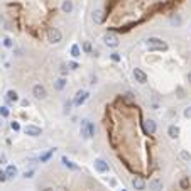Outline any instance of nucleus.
<instances>
[{
  "mask_svg": "<svg viewBox=\"0 0 191 191\" xmlns=\"http://www.w3.org/2000/svg\"><path fill=\"white\" fill-rule=\"evenodd\" d=\"M48 41L51 42V44H59V42L63 41L61 31H59L58 27H51V29L48 31Z\"/></svg>",
  "mask_w": 191,
  "mask_h": 191,
  "instance_id": "nucleus-3",
  "label": "nucleus"
},
{
  "mask_svg": "<svg viewBox=\"0 0 191 191\" xmlns=\"http://www.w3.org/2000/svg\"><path fill=\"white\" fill-rule=\"evenodd\" d=\"M68 68H70V70H73V71H74V70H78V68H80V64H78L76 61H71L70 64H68Z\"/></svg>",
  "mask_w": 191,
  "mask_h": 191,
  "instance_id": "nucleus-27",
  "label": "nucleus"
},
{
  "mask_svg": "<svg viewBox=\"0 0 191 191\" xmlns=\"http://www.w3.org/2000/svg\"><path fill=\"white\" fill-rule=\"evenodd\" d=\"M5 174H7V178H9V179H14V178L19 174V169H17V166H14V164H9L7 168H5Z\"/></svg>",
  "mask_w": 191,
  "mask_h": 191,
  "instance_id": "nucleus-12",
  "label": "nucleus"
},
{
  "mask_svg": "<svg viewBox=\"0 0 191 191\" xmlns=\"http://www.w3.org/2000/svg\"><path fill=\"white\" fill-rule=\"evenodd\" d=\"M188 81H189V83H191V71H189V73H188Z\"/></svg>",
  "mask_w": 191,
  "mask_h": 191,
  "instance_id": "nucleus-36",
  "label": "nucleus"
},
{
  "mask_svg": "<svg viewBox=\"0 0 191 191\" xmlns=\"http://www.w3.org/2000/svg\"><path fill=\"white\" fill-rule=\"evenodd\" d=\"M20 103H22V107H27V105H29V102H27V100H22Z\"/></svg>",
  "mask_w": 191,
  "mask_h": 191,
  "instance_id": "nucleus-35",
  "label": "nucleus"
},
{
  "mask_svg": "<svg viewBox=\"0 0 191 191\" xmlns=\"http://www.w3.org/2000/svg\"><path fill=\"white\" fill-rule=\"evenodd\" d=\"M181 157H183L184 161H188V162L191 161V154H189L188 151H183V152H181Z\"/></svg>",
  "mask_w": 191,
  "mask_h": 191,
  "instance_id": "nucleus-26",
  "label": "nucleus"
},
{
  "mask_svg": "<svg viewBox=\"0 0 191 191\" xmlns=\"http://www.w3.org/2000/svg\"><path fill=\"white\" fill-rule=\"evenodd\" d=\"M9 178H7V174H5V171H0V183H5Z\"/></svg>",
  "mask_w": 191,
  "mask_h": 191,
  "instance_id": "nucleus-29",
  "label": "nucleus"
},
{
  "mask_svg": "<svg viewBox=\"0 0 191 191\" xmlns=\"http://www.w3.org/2000/svg\"><path fill=\"white\" fill-rule=\"evenodd\" d=\"M184 117H186V118H191V107L184 108Z\"/></svg>",
  "mask_w": 191,
  "mask_h": 191,
  "instance_id": "nucleus-31",
  "label": "nucleus"
},
{
  "mask_svg": "<svg viewBox=\"0 0 191 191\" xmlns=\"http://www.w3.org/2000/svg\"><path fill=\"white\" fill-rule=\"evenodd\" d=\"M66 73H68V66H66V64H61V74L64 76Z\"/></svg>",
  "mask_w": 191,
  "mask_h": 191,
  "instance_id": "nucleus-33",
  "label": "nucleus"
},
{
  "mask_svg": "<svg viewBox=\"0 0 191 191\" xmlns=\"http://www.w3.org/2000/svg\"><path fill=\"white\" fill-rule=\"evenodd\" d=\"M132 186H134V189H137V191H144L146 189V181H144L142 178L135 176L132 179Z\"/></svg>",
  "mask_w": 191,
  "mask_h": 191,
  "instance_id": "nucleus-11",
  "label": "nucleus"
},
{
  "mask_svg": "<svg viewBox=\"0 0 191 191\" xmlns=\"http://www.w3.org/2000/svg\"><path fill=\"white\" fill-rule=\"evenodd\" d=\"M81 48H83V51L86 52V54H92L93 52V48H92V44H90L88 41H85L83 44H81Z\"/></svg>",
  "mask_w": 191,
  "mask_h": 191,
  "instance_id": "nucleus-22",
  "label": "nucleus"
},
{
  "mask_svg": "<svg viewBox=\"0 0 191 191\" xmlns=\"http://www.w3.org/2000/svg\"><path fill=\"white\" fill-rule=\"evenodd\" d=\"M4 46L5 48H12V41L10 39H4Z\"/></svg>",
  "mask_w": 191,
  "mask_h": 191,
  "instance_id": "nucleus-34",
  "label": "nucleus"
},
{
  "mask_svg": "<svg viewBox=\"0 0 191 191\" xmlns=\"http://www.w3.org/2000/svg\"><path fill=\"white\" fill-rule=\"evenodd\" d=\"M24 134H26V135H29V137H39L41 134H42V129H41V127H37V125L29 124V125H26V127H24Z\"/></svg>",
  "mask_w": 191,
  "mask_h": 191,
  "instance_id": "nucleus-5",
  "label": "nucleus"
},
{
  "mask_svg": "<svg viewBox=\"0 0 191 191\" xmlns=\"http://www.w3.org/2000/svg\"><path fill=\"white\" fill-rule=\"evenodd\" d=\"M81 135H83V139H92L95 135V125L90 120L81 122Z\"/></svg>",
  "mask_w": 191,
  "mask_h": 191,
  "instance_id": "nucleus-2",
  "label": "nucleus"
},
{
  "mask_svg": "<svg viewBox=\"0 0 191 191\" xmlns=\"http://www.w3.org/2000/svg\"><path fill=\"white\" fill-rule=\"evenodd\" d=\"M103 42H105V46H108V48H117L118 46V37L115 36V34H112V32H107L105 36H103Z\"/></svg>",
  "mask_w": 191,
  "mask_h": 191,
  "instance_id": "nucleus-7",
  "label": "nucleus"
},
{
  "mask_svg": "<svg viewBox=\"0 0 191 191\" xmlns=\"http://www.w3.org/2000/svg\"><path fill=\"white\" fill-rule=\"evenodd\" d=\"M71 105H73L71 102H66V103H64V114H70V112H71Z\"/></svg>",
  "mask_w": 191,
  "mask_h": 191,
  "instance_id": "nucleus-28",
  "label": "nucleus"
},
{
  "mask_svg": "<svg viewBox=\"0 0 191 191\" xmlns=\"http://www.w3.org/2000/svg\"><path fill=\"white\" fill-rule=\"evenodd\" d=\"M61 10H63V14H71V12L74 10V4H73V0H63V4H61Z\"/></svg>",
  "mask_w": 191,
  "mask_h": 191,
  "instance_id": "nucleus-10",
  "label": "nucleus"
},
{
  "mask_svg": "<svg viewBox=\"0 0 191 191\" xmlns=\"http://www.w3.org/2000/svg\"><path fill=\"white\" fill-rule=\"evenodd\" d=\"M32 95H34V98H36V100H46V98H48V90H46L44 85L37 83V85H34V86H32Z\"/></svg>",
  "mask_w": 191,
  "mask_h": 191,
  "instance_id": "nucleus-4",
  "label": "nucleus"
},
{
  "mask_svg": "<svg viewBox=\"0 0 191 191\" xmlns=\"http://www.w3.org/2000/svg\"><path fill=\"white\" fill-rule=\"evenodd\" d=\"M149 189L151 191H162V181L154 178V179L149 181Z\"/></svg>",
  "mask_w": 191,
  "mask_h": 191,
  "instance_id": "nucleus-13",
  "label": "nucleus"
},
{
  "mask_svg": "<svg viewBox=\"0 0 191 191\" xmlns=\"http://www.w3.org/2000/svg\"><path fill=\"white\" fill-rule=\"evenodd\" d=\"M68 85V80L64 76L58 78V80L54 81V90H58V92H61V90H64V86Z\"/></svg>",
  "mask_w": 191,
  "mask_h": 191,
  "instance_id": "nucleus-15",
  "label": "nucleus"
},
{
  "mask_svg": "<svg viewBox=\"0 0 191 191\" xmlns=\"http://www.w3.org/2000/svg\"><path fill=\"white\" fill-rule=\"evenodd\" d=\"M71 56H73V58H80V56H81V49H80V46H78V44L71 46Z\"/></svg>",
  "mask_w": 191,
  "mask_h": 191,
  "instance_id": "nucleus-20",
  "label": "nucleus"
},
{
  "mask_svg": "<svg viewBox=\"0 0 191 191\" xmlns=\"http://www.w3.org/2000/svg\"><path fill=\"white\" fill-rule=\"evenodd\" d=\"M92 19H93V22H95V24H102V22H103V12L100 10V9L93 10V14H92Z\"/></svg>",
  "mask_w": 191,
  "mask_h": 191,
  "instance_id": "nucleus-17",
  "label": "nucleus"
},
{
  "mask_svg": "<svg viewBox=\"0 0 191 191\" xmlns=\"http://www.w3.org/2000/svg\"><path fill=\"white\" fill-rule=\"evenodd\" d=\"M168 135H169V139H178L179 137V127L178 125H169L168 127Z\"/></svg>",
  "mask_w": 191,
  "mask_h": 191,
  "instance_id": "nucleus-14",
  "label": "nucleus"
},
{
  "mask_svg": "<svg viewBox=\"0 0 191 191\" xmlns=\"http://www.w3.org/2000/svg\"><path fill=\"white\" fill-rule=\"evenodd\" d=\"M7 100H10V102H19V95L15 90H9L7 92Z\"/></svg>",
  "mask_w": 191,
  "mask_h": 191,
  "instance_id": "nucleus-19",
  "label": "nucleus"
},
{
  "mask_svg": "<svg viewBox=\"0 0 191 191\" xmlns=\"http://www.w3.org/2000/svg\"><path fill=\"white\" fill-rule=\"evenodd\" d=\"M61 162H63V166H66V168H70V169H78L76 166H74V164H73V162H71L68 157H64V156L61 157Z\"/></svg>",
  "mask_w": 191,
  "mask_h": 191,
  "instance_id": "nucleus-21",
  "label": "nucleus"
},
{
  "mask_svg": "<svg viewBox=\"0 0 191 191\" xmlns=\"http://www.w3.org/2000/svg\"><path fill=\"white\" fill-rule=\"evenodd\" d=\"M10 129L14 130V132H19V130H20V125H19V122H10Z\"/></svg>",
  "mask_w": 191,
  "mask_h": 191,
  "instance_id": "nucleus-25",
  "label": "nucleus"
},
{
  "mask_svg": "<svg viewBox=\"0 0 191 191\" xmlns=\"http://www.w3.org/2000/svg\"><path fill=\"white\" fill-rule=\"evenodd\" d=\"M110 58H112V61H115V63H117V61H120V56H118V52H112V56H110Z\"/></svg>",
  "mask_w": 191,
  "mask_h": 191,
  "instance_id": "nucleus-30",
  "label": "nucleus"
},
{
  "mask_svg": "<svg viewBox=\"0 0 191 191\" xmlns=\"http://www.w3.org/2000/svg\"><path fill=\"white\" fill-rule=\"evenodd\" d=\"M93 166H95V169L98 171V173H108V171H110V166H108V162L103 161V159H95Z\"/></svg>",
  "mask_w": 191,
  "mask_h": 191,
  "instance_id": "nucleus-8",
  "label": "nucleus"
},
{
  "mask_svg": "<svg viewBox=\"0 0 191 191\" xmlns=\"http://www.w3.org/2000/svg\"><path fill=\"white\" fill-rule=\"evenodd\" d=\"M179 186H181V189H189V179L184 176L183 179L179 181Z\"/></svg>",
  "mask_w": 191,
  "mask_h": 191,
  "instance_id": "nucleus-23",
  "label": "nucleus"
},
{
  "mask_svg": "<svg viewBox=\"0 0 191 191\" xmlns=\"http://www.w3.org/2000/svg\"><path fill=\"white\" fill-rule=\"evenodd\" d=\"M10 115V112H9V108L7 107H0V117H9Z\"/></svg>",
  "mask_w": 191,
  "mask_h": 191,
  "instance_id": "nucleus-24",
  "label": "nucleus"
},
{
  "mask_svg": "<svg viewBox=\"0 0 191 191\" xmlns=\"http://www.w3.org/2000/svg\"><path fill=\"white\" fill-rule=\"evenodd\" d=\"M156 129H157V127H156V122H154V120H151V118H149V120H146V132L149 134V135L156 134Z\"/></svg>",
  "mask_w": 191,
  "mask_h": 191,
  "instance_id": "nucleus-16",
  "label": "nucleus"
},
{
  "mask_svg": "<svg viewBox=\"0 0 191 191\" xmlns=\"http://www.w3.org/2000/svg\"><path fill=\"white\" fill-rule=\"evenodd\" d=\"M54 152H56V149H49L48 152H44V154H41L39 161H41V162H48L49 159L52 157V154H54Z\"/></svg>",
  "mask_w": 191,
  "mask_h": 191,
  "instance_id": "nucleus-18",
  "label": "nucleus"
},
{
  "mask_svg": "<svg viewBox=\"0 0 191 191\" xmlns=\"http://www.w3.org/2000/svg\"><path fill=\"white\" fill-rule=\"evenodd\" d=\"M132 74H134V80L137 81V83H140V85H144V83H147V74L144 73L140 68H135V70L132 71Z\"/></svg>",
  "mask_w": 191,
  "mask_h": 191,
  "instance_id": "nucleus-9",
  "label": "nucleus"
},
{
  "mask_svg": "<svg viewBox=\"0 0 191 191\" xmlns=\"http://www.w3.org/2000/svg\"><path fill=\"white\" fill-rule=\"evenodd\" d=\"M0 125H2V122H0Z\"/></svg>",
  "mask_w": 191,
  "mask_h": 191,
  "instance_id": "nucleus-38",
  "label": "nucleus"
},
{
  "mask_svg": "<svg viewBox=\"0 0 191 191\" xmlns=\"http://www.w3.org/2000/svg\"><path fill=\"white\" fill-rule=\"evenodd\" d=\"M146 46L151 51H166L168 49V44H166L162 39H159V37H149V39L146 41Z\"/></svg>",
  "mask_w": 191,
  "mask_h": 191,
  "instance_id": "nucleus-1",
  "label": "nucleus"
},
{
  "mask_svg": "<svg viewBox=\"0 0 191 191\" xmlns=\"http://www.w3.org/2000/svg\"><path fill=\"white\" fill-rule=\"evenodd\" d=\"M42 191H52V189H51V188H46V189H42Z\"/></svg>",
  "mask_w": 191,
  "mask_h": 191,
  "instance_id": "nucleus-37",
  "label": "nucleus"
},
{
  "mask_svg": "<svg viewBox=\"0 0 191 191\" xmlns=\"http://www.w3.org/2000/svg\"><path fill=\"white\" fill-rule=\"evenodd\" d=\"M88 96H90V93L86 92V90H80V92L74 95V100H73V103L76 105V107H81L86 100H88Z\"/></svg>",
  "mask_w": 191,
  "mask_h": 191,
  "instance_id": "nucleus-6",
  "label": "nucleus"
},
{
  "mask_svg": "<svg viewBox=\"0 0 191 191\" xmlns=\"http://www.w3.org/2000/svg\"><path fill=\"white\" fill-rule=\"evenodd\" d=\"M32 174H34L32 169H31V171H26V173H24V178H26V179H29V178H32Z\"/></svg>",
  "mask_w": 191,
  "mask_h": 191,
  "instance_id": "nucleus-32",
  "label": "nucleus"
}]
</instances>
